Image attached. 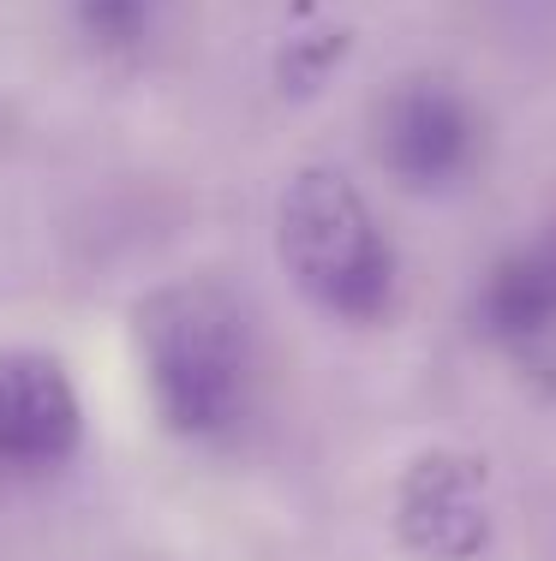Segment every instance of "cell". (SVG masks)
<instances>
[{"label": "cell", "mask_w": 556, "mask_h": 561, "mask_svg": "<svg viewBox=\"0 0 556 561\" xmlns=\"http://www.w3.org/2000/svg\"><path fill=\"white\" fill-rule=\"evenodd\" d=\"M150 407L180 443H228L251 419L258 335L246 305L216 280H174L138 317Z\"/></svg>", "instance_id": "cell-1"}, {"label": "cell", "mask_w": 556, "mask_h": 561, "mask_svg": "<svg viewBox=\"0 0 556 561\" xmlns=\"http://www.w3.org/2000/svg\"><path fill=\"white\" fill-rule=\"evenodd\" d=\"M275 251L294 287L341 323H377L395 299V251L341 168H306L282 192Z\"/></svg>", "instance_id": "cell-2"}, {"label": "cell", "mask_w": 556, "mask_h": 561, "mask_svg": "<svg viewBox=\"0 0 556 561\" xmlns=\"http://www.w3.org/2000/svg\"><path fill=\"white\" fill-rule=\"evenodd\" d=\"M84 443V400L60 358L31 346H0V472H60Z\"/></svg>", "instance_id": "cell-3"}, {"label": "cell", "mask_w": 556, "mask_h": 561, "mask_svg": "<svg viewBox=\"0 0 556 561\" xmlns=\"http://www.w3.org/2000/svg\"><path fill=\"white\" fill-rule=\"evenodd\" d=\"M395 531L425 561H473L491 543V507H485V472L461 454H425L407 466L395 496Z\"/></svg>", "instance_id": "cell-4"}, {"label": "cell", "mask_w": 556, "mask_h": 561, "mask_svg": "<svg viewBox=\"0 0 556 561\" xmlns=\"http://www.w3.org/2000/svg\"><path fill=\"white\" fill-rule=\"evenodd\" d=\"M377 144H383V162H389V173L401 185L443 192V185H455L473 168L479 126H473L467 102L449 96L443 84H407L383 108Z\"/></svg>", "instance_id": "cell-5"}, {"label": "cell", "mask_w": 556, "mask_h": 561, "mask_svg": "<svg viewBox=\"0 0 556 561\" xmlns=\"http://www.w3.org/2000/svg\"><path fill=\"white\" fill-rule=\"evenodd\" d=\"M491 335H502L509 346H533L556 335V263L545 257H514L491 275L479 299Z\"/></svg>", "instance_id": "cell-6"}, {"label": "cell", "mask_w": 556, "mask_h": 561, "mask_svg": "<svg viewBox=\"0 0 556 561\" xmlns=\"http://www.w3.org/2000/svg\"><path fill=\"white\" fill-rule=\"evenodd\" d=\"M156 24V0H78V31L109 55H126L150 36Z\"/></svg>", "instance_id": "cell-7"}]
</instances>
